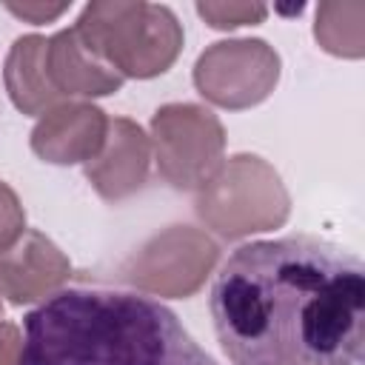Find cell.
I'll return each mask as SVG.
<instances>
[{
	"instance_id": "6da1fadb",
	"label": "cell",
	"mask_w": 365,
	"mask_h": 365,
	"mask_svg": "<svg viewBox=\"0 0 365 365\" xmlns=\"http://www.w3.org/2000/svg\"><path fill=\"white\" fill-rule=\"evenodd\" d=\"M208 308L234 365H365V265L331 240L240 245L214 277Z\"/></svg>"
},
{
	"instance_id": "52a82bcc",
	"label": "cell",
	"mask_w": 365,
	"mask_h": 365,
	"mask_svg": "<svg viewBox=\"0 0 365 365\" xmlns=\"http://www.w3.org/2000/svg\"><path fill=\"white\" fill-rule=\"evenodd\" d=\"M279 83V54L259 37L220 40L194 63L197 91L228 111L254 108Z\"/></svg>"
},
{
	"instance_id": "e0dca14e",
	"label": "cell",
	"mask_w": 365,
	"mask_h": 365,
	"mask_svg": "<svg viewBox=\"0 0 365 365\" xmlns=\"http://www.w3.org/2000/svg\"><path fill=\"white\" fill-rule=\"evenodd\" d=\"M23 351V336L17 325L0 319V365H17Z\"/></svg>"
},
{
	"instance_id": "2e32d148",
	"label": "cell",
	"mask_w": 365,
	"mask_h": 365,
	"mask_svg": "<svg viewBox=\"0 0 365 365\" xmlns=\"http://www.w3.org/2000/svg\"><path fill=\"white\" fill-rule=\"evenodd\" d=\"M71 3H6V11H11L14 17L31 23V26H43V23H54L63 11H68Z\"/></svg>"
},
{
	"instance_id": "8fae6325",
	"label": "cell",
	"mask_w": 365,
	"mask_h": 365,
	"mask_svg": "<svg viewBox=\"0 0 365 365\" xmlns=\"http://www.w3.org/2000/svg\"><path fill=\"white\" fill-rule=\"evenodd\" d=\"M46 66L60 97H108L123 88V77L86 43L77 26L48 37Z\"/></svg>"
},
{
	"instance_id": "30bf717a",
	"label": "cell",
	"mask_w": 365,
	"mask_h": 365,
	"mask_svg": "<svg viewBox=\"0 0 365 365\" xmlns=\"http://www.w3.org/2000/svg\"><path fill=\"white\" fill-rule=\"evenodd\" d=\"M108 131V117L94 103H60L48 108L31 128V151L51 165L88 163Z\"/></svg>"
},
{
	"instance_id": "9c48e42d",
	"label": "cell",
	"mask_w": 365,
	"mask_h": 365,
	"mask_svg": "<svg viewBox=\"0 0 365 365\" xmlns=\"http://www.w3.org/2000/svg\"><path fill=\"white\" fill-rule=\"evenodd\" d=\"M151 165V140L128 117L108 120L100 151L86 163V180L106 202H123L145 185Z\"/></svg>"
},
{
	"instance_id": "8992f818",
	"label": "cell",
	"mask_w": 365,
	"mask_h": 365,
	"mask_svg": "<svg viewBox=\"0 0 365 365\" xmlns=\"http://www.w3.org/2000/svg\"><path fill=\"white\" fill-rule=\"evenodd\" d=\"M220 259V245L200 228L171 225L140 245L123 265L120 279L140 294L185 299L194 297Z\"/></svg>"
},
{
	"instance_id": "ac0fdd59",
	"label": "cell",
	"mask_w": 365,
	"mask_h": 365,
	"mask_svg": "<svg viewBox=\"0 0 365 365\" xmlns=\"http://www.w3.org/2000/svg\"><path fill=\"white\" fill-rule=\"evenodd\" d=\"M0 319H3V299H0Z\"/></svg>"
},
{
	"instance_id": "7a4b0ae2",
	"label": "cell",
	"mask_w": 365,
	"mask_h": 365,
	"mask_svg": "<svg viewBox=\"0 0 365 365\" xmlns=\"http://www.w3.org/2000/svg\"><path fill=\"white\" fill-rule=\"evenodd\" d=\"M17 365H217L163 302L111 288H63L23 319Z\"/></svg>"
},
{
	"instance_id": "5bb4252c",
	"label": "cell",
	"mask_w": 365,
	"mask_h": 365,
	"mask_svg": "<svg viewBox=\"0 0 365 365\" xmlns=\"http://www.w3.org/2000/svg\"><path fill=\"white\" fill-rule=\"evenodd\" d=\"M197 14L220 31L240 29V26H257L265 20L268 9L262 3H197Z\"/></svg>"
},
{
	"instance_id": "ba28073f",
	"label": "cell",
	"mask_w": 365,
	"mask_h": 365,
	"mask_svg": "<svg viewBox=\"0 0 365 365\" xmlns=\"http://www.w3.org/2000/svg\"><path fill=\"white\" fill-rule=\"evenodd\" d=\"M68 279V257L40 231H26L14 245L0 251V297L11 305L48 299Z\"/></svg>"
},
{
	"instance_id": "7c38bea8",
	"label": "cell",
	"mask_w": 365,
	"mask_h": 365,
	"mask_svg": "<svg viewBox=\"0 0 365 365\" xmlns=\"http://www.w3.org/2000/svg\"><path fill=\"white\" fill-rule=\"evenodd\" d=\"M46 48L48 40L40 34H23L11 43L6 66H3V83L9 91V100L17 111L29 117H43L48 108L60 106V91L54 88L46 66Z\"/></svg>"
},
{
	"instance_id": "3957f363",
	"label": "cell",
	"mask_w": 365,
	"mask_h": 365,
	"mask_svg": "<svg viewBox=\"0 0 365 365\" xmlns=\"http://www.w3.org/2000/svg\"><path fill=\"white\" fill-rule=\"evenodd\" d=\"M86 43L125 80H151L165 74L182 51V23L160 3H88L77 17Z\"/></svg>"
},
{
	"instance_id": "9a60e30c",
	"label": "cell",
	"mask_w": 365,
	"mask_h": 365,
	"mask_svg": "<svg viewBox=\"0 0 365 365\" xmlns=\"http://www.w3.org/2000/svg\"><path fill=\"white\" fill-rule=\"evenodd\" d=\"M26 234V211L9 182L0 180V251L14 245Z\"/></svg>"
},
{
	"instance_id": "4fadbf2b",
	"label": "cell",
	"mask_w": 365,
	"mask_h": 365,
	"mask_svg": "<svg viewBox=\"0 0 365 365\" xmlns=\"http://www.w3.org/2000/svg\"><path fill=\"white\" fill-rule=\"evenodd\" d=\"M314 37L328 54L359 60L365 54V3H319L314 17Z\"/></svg>"
},
{
	"instance_id": "5b68a950",
	"label": "cell",
	"mask_w": 365,
	"mask_h": 365,
	"mask_svg": "<svg viewBox=\"0 0 365 365\" xmlns=\"http://www.w3.org/2000/svg\"><path fill=\"white\" fill-rule=\"evenodd\" d=\"M151 148L160 177L177 191H197L220 165L225 128L197 103H165L151 114Z\"/></svg>"
},
{
	"instance_id": "277c9868",
	"label": "cell",
	"mask_w": 365,
	"mask_h": 365,
	"mask_svg": "<svg viewBox=\"0 0 365 365\" xmlns=\"http://www.w3.org/2000/svg\"><path fill=\"white\" fill-rule=\"evenodd\" d=\"M194 211L222 240H242L282 228L291 194L271 163L257 154H234L197 188Z\"/></svg>"
}]
</instances>
